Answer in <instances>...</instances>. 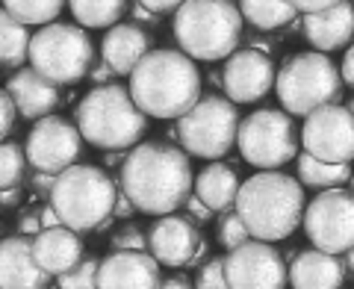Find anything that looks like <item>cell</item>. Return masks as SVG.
<instances>
[{
    "mask_svg": "<svg viewBox=\"0 0 354 289\" xmlns=\"http://www.w3.org/2000/svg\"><path fill=\"white\" fill-rule=\"evenodd\" d=\"M118 183L139 213L148 216H169L183 209L195 192L189 153L169 142H142L130 148L118 171Z\"/></svg>",
    "mask_w": 354,
    "mask_h": 289,
    "instance_id": "obj_1",
    "label": "cell"
},
{
    "mask_svg": "<svg viewBox=\"0 0 354 289\" xmlns=\"http://www.w3.org/2000/svg\"><path fill=\"white\" fill-rule=\"evenodd\" d=\"M130 95L151 118H180L201 101V71L174 48H153L130 74Z\"/></svg>",
    "mask_w": 354,
    "mask_h": 289,
    "instance_id": "obj_2",
    "label": "cell"
},
{
    "mask_svg": "<svg viewBox=\"0 0 354 289\" xmlns=\"http://www.w3.org/2000/svg\"><path fill=\"white\" fill-rule=\"evenodd\" d=\"M304 183L281 169L257 171L239 186L236 213L248 225L254 239L281 242L304 225Z\"/></svg>",
    "mask_w": 354,
    "mask_h": 289,
    "instance_id": "obj_3",
    "label": "cell"
},
{
    "mask_svg": "<svg viewBox=\"0 0 354 289\" xmlns=\"http://www.w3.org/2000/svg\"><path fill=\"white\" fill-rule=\"evenodd\" d=\"M83 139L101 151H130L148 130V115L121 83L95 86L74 109Z\"/></svg>",
    "mask_w": 354,
    "mask_h": 289,
    "instance_id": "obj_4",
    "label": "cell"
},
{
    "mask_svg": "<svg viewBox=\"0 0 354 289\" xmlns=\"http://www.w3.org/2000/svg\"><path fill=\"white\" fill-rule=\"evenodd\" d=\"M245 18L234 0H186L174 12L171 32L177 48L192 59L218 62L236 53Z\"/></svg>",
    "mask_w": 354,
    "mask_h": 289,
    "instance_id": "obj_5",
    "label": "cell"
},
{
    "mask_svg": "<svg viewBox=\"0 0 354 289\" xmlns=\"http://www.w3.org/2000/svg\"><path fill=\"white\" fill-rule=\"evenodd\" d=\"M118 180L101 165L74 162L71 169L57 174L50 204L59 213L62 225L77 233H92L113 216L118 201Z\"/></svg>",
    "mask_w": 354,
    "mask_h": 289,
    "instance_id": "obj_6",
    "label": "cell"
},
{
    "mask_svg": "<svg viewBox=\"0 0 354 289\" xmlns=\"http://www.w3.org/2000/svg\"><path fill=\"white\" fill-rule=\"evenodd\" d=\"M274 95L290 115H310L319 106L337 104L342 95V74L322 50H304L278 68Z\"/></svg>",
    "mask_w": 354,
    "mask_h": 289,
    "instance_id": "obj_7",
    "label": "cell"
},
{
    "mask_svg": "<svg viewBox=\"0 0 354 289\" xmlns=\"http://www.w3.org/2000/svg\"><path fill=\"white\" fill-rule=\"evenodd\" d=\"M30 65L57 86L80 83L95 65V44L83 24L50 21L32 36Z\"/></svg>",
    "mask_w": 354,
    "mask_h": 289,
    "instance_id": "obj_8",
    "label": "cell"
},
{
    "mask_svg": "<svg viewBox=\"0 0 354 289\" xmlns=\"http://www.w3.org/2000/svg\"><path fill=\"white\" fill-rule=\"evenodd\" d=\"M242 118L236 104L225 95H201L189 113L177 118L174 136L180 148L201 160H221L234 151Z\"/></svg>",
    "mask_w": 354,
    "mask_h": 289,
    "instance_id": "obj_9",
    "label": "cell"
},
{
    "mask_svg": "<svg viewBox=\"0 0 354 289\" xmlns=\"http://www.w3.org/2000/svg\"><path fill=\"white\" fill-rule=\"evenodd\" d=\"M301 144V133L295 130V121L286 109H257L242 118L236 148L242 160L260 171L283 169L286 162H292Z\"/></svg>",
    "mask_w": 354,
    "mask_h": 289,
    "instance_id": "obj_10",
    "label": "cell"
},
{
    "mask_svg": "<svg viewBox=\"0 0 354 289\" xmlns=\"http://www.w3.org/2000/svg\"><path fill=\"white\" fill-rule=\"evenodd\" d=\"M304 233L316 248L346 254L354 248V192L322 189L304 209Z\"/></svg>",
    "mask_w": 354,
    "mask_h": 289,
    "instance_id": "obj_11",
    "label": "cell"
},
{
    "mask_svg": "<svg viewBox=\"0 0 354 289\" xmlns=\"http://www.w3.org/2000/svg\"><path fill=\"white\" fill-rule=\"evenodd\" d=\"M83 133L62 115H44L32 121L27 133V160L32 171H48V174H62L65 169L83 157Z\"/></svg>",
    "mask_w": 354,
    "mask_h": 289,
    "instance_id": "obj_12",
    "label": "cell"
},
{
    "mask_svg": "<svg viewBox=\"0 0 354 289\" xmlns=\"http://www.w3.org/2000/svg\"><path fill=\"white\" fill-rule=\"evenodd\" d=\"M301 144L325 162L354 160V113L346 104H328L304 115Z\"/></svg>",
    "mask_w": 354,
    "mask_h": 289,
    "instance_id": "obj_13",
    "label": "cell"
},
{
    "mask_svg": "<svg viewBox=\"0 0 354 289\" xmlns=\"http://www.w3.org/2000/svg\"><path fill=\"white\" fill-rule=\"evenodd\" d=\"M230 289H286L290 265L283 254L272 248V242L248 239L245 245L227 251L225 257Z\"/></svg>",
    "mask_w": 354,
    "mask_h": 289,
    "instance_id": "obj_14",
    "label": "cell"
},
{
    "mask_svg": "<svg viewBox=\"0 0 354 289\" xmlns=\"http://www.w3.org/2000/svg\"><path fill=\"white\" fill-rule=\"evenodd\" d=\"M274 80H278V71H274L272 57L257 48L230 53L221 68V92L234 104H257L272 92Z\"/></svg>",
    "mask_w": 354,
    "mask_h": 289,
    "instance_id": "obj_15",
    "label": "cell"
},
{
    "mask_svg": "<svg viewBox=\"0 0 354 289\" xmlns=\"http://www.w3.org/2000/svg\"><path fill=\"white\" fill-rule=\"evenodd\" d=\"M201 242L198 225L189 216H160L148 227V251L169 269H186Z\"/></svg>",
    "mask_w": 354,
    "mask_h": 289,
    "instance_id": "obj_16",
    "label": "cell"
},
{
    "mask_svg": "<svg viewBox=\"0 0 354 289\" xmlns=\"http://www.w3.org/2000/svg\"><path fill=\"white\" fill-rule=\"evenodd\" d=\"M160 265L151 251H109L101 260L97 289H160Z\"/></svg>",
    "mask_w": 354,
    "mask_h": 289,
    "instance_id": "obj_17",
    "label": "cell"
},
{
    "mask_svg": "<svg viewBox=\"0 0 354 289\" xmlns=\"http://www.w3.org/2000/svg\"><path fill=\"white\" fill-rule=\"evenodd\" d=\"M50 277L32 254V236H6L0 245V289H48Z\"/></svg>",
    "mask_w": 354,
    "mask_h": 289,
    "instance_id": "obj_18",
    "label": "cell"
},
{
    "mask_svg": "<svg viewBox=\"0 0 354 289\" xmlns=\"http://www.w3.org/2000/svg\"><path fill=\"white\" fill-rule=\"evenodd\" d=\"M348 277L342 254H330L322 248L295 251L290 263V286L292 289H342Z\"/></svg>",
    "mask_w": 354,
    "mask_h": 289,
    "instance_id": "obj_19",
    "label": "cell"
},
{
    "mask_svg": "<svg viewBox=\"0 0 354 289\" xmlns=\"http://www.w3.org/2000/svg\"><path fill=\"white\" fill-rule=\"evenodd\" d=\"M301 32L313 50L330 53V50L348 48V41L354 39V3L351 0H342V3L322 9V12L304 15Z\"/></svg>",
    "mask_w": 354,
    "mask_h": 289,
    "instance_id": "obj_20",
    "label": "cell"
},
{
    "mask_svg": "<svg viewBox=\"0 0 354 289\" xmlns=\"http://www.w3.org/2000/svg\"><path fill=\"white\" fill-rule=\"evenodd\" d=\"M32 254H36V260L44 272L59 277L65 272H71L74 265L83 260V239H80V233L68 225L41 227L36 236H32Z\"/></svg>",
    "mask_w": 354,
    "mask_h": 289,
    "instance_id": "obj_21",
    "label": "cell"
},
{
    "mask_svg": "<svg viewBox=\"0 0 354 289\" xmlns=\"http://www.w3.org/2000/svg\"><path fill=\"white\" fill-rule=\"evenodd\" d=\"M6 88L15 97L21 118H27V121H39L59 106V86L50 83L44 74H39L32 65L12 71V77L6 80Z\"/></svg>",
    "mask_w": 354,
    "mask_h": 289,
    "instance_id": "obj_22",
    "label": "cell"
},
{
    "mask_svg": "<svg viewBox=\"0 0 354 289\" xmlns=\"http://www.w3.org/2000/svg\"><path fill=\"white\" fill-rule=\"evenodd\" d=\"M151 53V36L139 24H115L101 41V57L113 65L118 77H130L133 68Z\"/></svg>",
    "mask_w": 354,
    "mask_h": 289,
    "instance_id": "obj_23",
    "label": "cell"
},
{
    "mask_svg": "<svg viewBox=\"0 0 354 289\" xmlns=\"http://www.w3.org/2000/svg\"><path fill=\"white\" fill-rule=\"evenodd\" d=\"M239 186L242 183L236 177V169H230L227 162H209L195 177V195L204 204H209V209H216V213L236 207Z\"/></svg>",
    "mask_w": 354,
    "mask_h": 289,
    "instance_id": "obj_24",
    "label": "cell"
},
{
    "mask_svg": "<svg viewBox=\"0 0 354 289\" xmlns=\"http://www.w3.org/2000/svg\"><path fill=\"white\" fill-rule=\"evenodd\" d=\"M295 174L304 186L316 189V192H322V189H337V186L348 183L354 177L351 162H325V160H319L307 151H301L295 157Z\"/></svg>",
    "mask_w": 354,
    "mask_h": 289,
    "instance_id": "obj_25",
    "label": "cell"
},
{
    "mask_svg": "<svg viewBox=\"0 0 354 289\" xmlns=\"http://www.w3.org/2000/svg\"><path fill=\"white\" fill-rule=\"evenodd\" d=\"M236 3L242 18L260 32L283 30L298 21V9L292 6V0H236Z\"/></svg>",
    "mask_w": 354,
    "mask_h": 289,
    "instance_id": "obj_26",
    "label": "cell"
},
{
    "mask_svg": "<svg viewBox=\"0 0 354 289\" xmlns=\"http://www.w3.org/2000/svg\"><path fill=\"white\" fill-rule=\"evenodd\" d=\"M30 24H24L21 18L3 12L0 18V62H3L6 71H18L24 68V62H30V44H32V36H30Z\"/></svg>",
    "mask_w": 354,
    "mask_h": 289,
    "instance_id": "obj_27",
    "label": "cell"
},
{
    "mask_svg": "<svg viewBox=\"0 0 354 289\" xmlns=\"http://www.w3.org/2000/svg\"><path fill=\"white\" fill-rule=\"evenodd\" d=\"M68 9L77 24L86 30H106L115 27L127 12V0H68Z\"/></svg>",
    "mask_w": 354,
    "mask_h": 289,
    "instance_id": "obj_28",
    "label": "cell"
},
{
    "mask_svg": "<svg viewBox=\"0 0 354 289\" xmlns=\"http://www.w3.org/2000/svg\"><path fill=\"white\" fill-rule=\"evenodd\" d=\"M3 12L21 18L30 27H44L50 21H57L59 12L68 6V0H0Z\"/></svg>",
    "mask_w": 354,
    "mask_h": 289,
    "instance_id": "obj_29",
    "label": "cell"
},
{
    "mask_svg": "<svg viewBox=\"0 0 354 289\" xmlns=\"http://www.w3.org/2000/svg\"><path fill=\"white\" fill-rule=\"evenodd\" d=\"M27 148H21L18 142H3V148H0V183H3V189L9 186H18L21 180H24L27 174Z\"/></svg>",
    "mask_w": 354,
    "mask_h": 289,
    "instance_id": "obj_30",
    "label": "cell"
},
{
    "mask_svg": "<svg viewBox=\"0 0 354 289\" xmlns=\"http://www.w3.org/2000/svg\"><path fill=\"white\" fill-rule=\"evenodd\" d=\"M248 239H251V230H248L245 221H242V216L236 213V207L225 209L221 218H218V245L227 248V251H234L239 245H245Z\"/></svg>",
    "mask_w": 354,
    "mask_h": 289,
    "instance_id": "obj_31",
    "label": "cell"
},
{
    "mask_svg": "<svg viewBox=\"0 0 354 289\" xmlns=\"http://www.w3.org/2000/svg\"><path fill=\"white\" fill-rule=\"evenodd\" d=\"M97 272H101V260L83 257L71 272L59 274L57 289H97Z\"/></svg>",
    "mask_w": 354,
    "mask_h": 289,
    "instance_id": "obj_32",
    "label": "cell"
},
{
    "mask_svg": "<svg viewBox=\"0 0 354 289\" xmlns=\"http://www.w3.org/2000/svg\"><path fill=\"white\" fill-rule=\"evenodd\" d=\"M195 286L198 289H230L227 281V269H225V257H209L195 274Z\"/></svg>",
    "mask_w": 354,
    "mask_h": 289,
    "instance_id": "obj_33",
    "label": "cell"
},
{
    "mask_svg": "<svg viewBox=\"0 0 354 289\" xmlns=\"http://www.w3.org/2000/svg\"><path fill=\"white\" fill-rule=\"evenodd\" d=\"M109 245H113V251H148V230H142L139 225L130 221V225L113 233Z\"/></svg>",
    "mask_w": 354,
    "mask_h": 289,
    "instance_id": "obj_34",
    "label": "cell"
},
{
    "mask_svg": "<svg viewBox=\"0 0 354 289\" xmlns=\"http://www.w3.org/2000/svg\"><path fill=\"white\" fill-rule=\"evenodd\" d=\"M18 118H21V109L15 104V97L9 95V88H3V92H0V133H3V139L15 130Z\"/></svg>",
    "mask_w": 354,
    "mask_h": 289,
    "instance_id": "obj_35",
    "label": "cell"
},
{
    "mask_svg": "<svg viewBox=\"0 0 354 289\" xmlns=\"http://www.w3.org/2000/svg\"><path fill=\"white\" fill-rule=\"evenodd\" d=\"M183 209H186V216H189L195 225H207V221H213V216H216V209H209V204H204L195 192L189 195V201L183 204Z\"/></svg>",
    "mask_w": 354,
    "mask_h": 289,
    "instance_id": "obj_36",
    "label": "cell"
},
{
    "mask_svg": "<svg viewBox=\"0 0 354 289\" xmlns=\"http://www.w3.org/2000/svg\"><path fill=\"white\" fill-rule=\"evenodd\" d=\"M53 183H57V174H48V171H32V177H30V186L36 189V195H41L44 201H50Z\"/></svg>",
    "mask_w": 354,
    "mask_h": 289,
    "instance_id": "obj_37",
    "label": "cell"
},
{
    "mask_svg": "<svg viewBox=\"0 0 354 289\" xmlns=\"http://www.w3.org/2000/svg\"><path fill=\"white\" fill-rule=\"evenodd\" d=\"M115 68L109 65L104 57H101V62H95L92 65V71H88V80H92L95 86H104V83H115Z\"/></svg>",
    "mask_w": 354,
    "mask_h": 289,
    "instance_id": "obj_38",
    "label": "cell"
},
{
    "mask_svg": "<svg viewBox=\"0 0 354 289\" xmlns=\"http://www.w3.org/2000/svg\"><path fill=\"white\" fill-rule=\"evenodd\" d=\"M41 230V213L39 209H24L18 218V233H24V236H36Z\"/></svg>",
    "mask_w": 354,
    "mask_h": 289,
    "instance_id": "obj_39",
    "label": "cell"
},
{
    "mask_svg": "<svg viewBox=\"0 0 354 289\" xmlns=\"http://www.w3.org/2000/svg\"><path fill=\"white\" fill-rule=\"evenodd\" d=\"M337 3H342V0H292V6L298 9V12H304V15L322 12V9H330V6H337Z\"/></svg>",
    "mask_w": 354,
    "mask_h": 289,
    "instance_id": "obj_40",
    "label": "cell"
},
{
    "mask_svg": "<svg viewBox=\"0 0 354 289\" xmlns=\"http://www.w3.org/2000/svg\"><path fill=\"white\" fill-rule=\"evenodd\" d=\"M139 3H145L151 12H157V15H169V12H177L186 0H139Z\"/></svg>",
    "mask_w": 354,
    "mask_h": 289,
    "instance_id": "obj_41",
    "label": "cell"
},
{
    "mask_svg": "<svg viewBox=\"0 0 354 289\" xmlns=\"http://www.w3.org/2000/svg\"><path fill=\"white\" fill-rule=\"evenodd\" d=\"M118 186H121V183H118ZM133 213H139V209H136V204L130 201V195L124 192V189H118V201H115L113 216H115V218H130Z\"/></svg>",
    "mask_w": 354,
    "mask_h": 289,
    "instance_id": "obj_42",
    "label": "cell"
},
{
    "mask_svg": "<svg viewBox=\"0 0 354 289\" xmlns=\"http://www.w3.org/2000/svg\"><path fill=\"white\" fill-rule=\"evenodd\" d=\"M339 74H342V83H346L348 88H354V44H348V48H346V57H342Z\"/></svg>",
    "mask_w": 354,
    "mask_h": 289,
    "instance_id": "obj_43",
    "label": "cell"
},
{
    "mask_svg": "<svg viewBox=\"0 0 354 289\" xmlns=\"http://www.w3.org/2000/svg\"><path fill=\"white\" fill-rule=\"evenodd\" d=\"M207 254H209V242L201 236V242H198V248H195V254H192V260H189L186 269H201V265L207 263Z\"/></svg>",
    "mask_w": 354,
    "mask_h": 289,
    "instance_id": "obj_44",
    "label": "cell"
},
{
    "mask_svg": "<svg viewBox=\"0 0 354 289\" xmlns=\"http://www.w3.org/2000/svg\"><path fill=\"white\" fill-rule=\"evenodd\" d=\"M39 213H41V227H57V225H62V218H59L57 209H53V204H50V201L44 204V207L39 209Z\"/></svg>",
    "mask_w": 354,
    "mask_h": 289,
    "instance_id": "obj_45",
    "label": "cell"
},
{
    "mask_svg": "<svg viewBox=\"0 0 354 289\" xmlns=\"http://www.w3.org/2000/svg\"><path fill=\"white\" fill-rule=\"evenodd\" d=\"M160 289H198V286L189 283L186 274H174V277H165V281L160 283Z\"/></svg>",
    "mask_w": 354,
    "mask_h": 289,
    "instance_id": "obj_46",
    "label": "cell"
},
{
    "mask_svg": "<svg viewBox=\"0 0 354 289\" xmlns=\"http://www.w3.org/2000/svg\"><path fill=\"white\" fill-rule=\"evenodd\" d=\"M133 21H145V24H157V12H151V9L145 6V3H139L136 0V6H133Z\"/></svg>",
    "mask_w": 354,
    "mask_h": 289,
    "instance_id": "obj_47",
    "label": "cell"
},
{
    "mask_svg": "<svg viewBox=\"0 0 354 289\" xmlns=\"http://www.w3.org/2000/svg\"><path fill=\"white\" fill-rule=\"evenodd\" d=\"M124 160H127L124 151H106V157H104L106 169H118V171H121V165H124Z\"/></svg>",
    "mask_w": 354,
    "mask_h": 289,
    "instance_id": "obj_48",
    "label": "cell"
},
{
    "mask_svg": "<svg viewBox=\"0 0 354 289\" xmlns=\"http://www.w3.org/2000/svg\"><path fill=\"white\" fill-rule=\"evenodd\" d=\"M18 201H21V189H18V186L3 189V207H15Z\"/></svg>",
    "mask_w": 354,
    "mask_h": 289,
    "instance_id": "obj_49",
    "label": "cell"
},
{
    "mask_svg": "<svg viewBox=\"0 0 354 289\" xmlns=\"http://www.w3.org/2000/svg\"><path fill=\"white\" fill-rule=\"evenodd\" d=\"M342 260H346V269H348V274L354 277V248H351V251H346V254H342Z\"/></svg>",
    "mask_w": 354,
    "mask_h": 289,
    "instance_id": "obj_50",
    "label": "cell"
},
{
    "mask_svg": "<svg viewBox=\"0 0 354 289\" xmlns=\"http://www.w3.org/2000/svg\"><path fill=\"white\" fill-rule=\"evenodd\" d=\"M346 106H348V109H351V113H354V97H351V101H348V104H346Z\"/></svg>",
    "mask_w": 354,
    "mask_h": 289,
    "instance_id": "obj_51",
    "label": "cell"
},
{
    "mask_svg": "<svg viewBox=\"0 0 354 289\" xmlns=\"http://www.w3.org/2000/svg\"><path fill=\"white\" fill-rule=\"evenodd\" d=\"M351 192H354V177H351Z\"/></svg>",
    "mask_w": 354,
    "mask_h": 289,
    "instance_id": "obj_52",
    "label": "cell"
},
{
    "mask_svg": "<svg viewBox=\"0 0 354 289\" xmlns=\"http://www.w3.org/2000/svg\"><path fill=\"white\" fill-rule=\"evenodd\" d=\"M351 3H354V0H351Z\"/></svg>",
    "mask_w": 354,
    "mask_h": 289,
    "instance_id": "obj_53",
    "label": "cell"
}]
</instances>
